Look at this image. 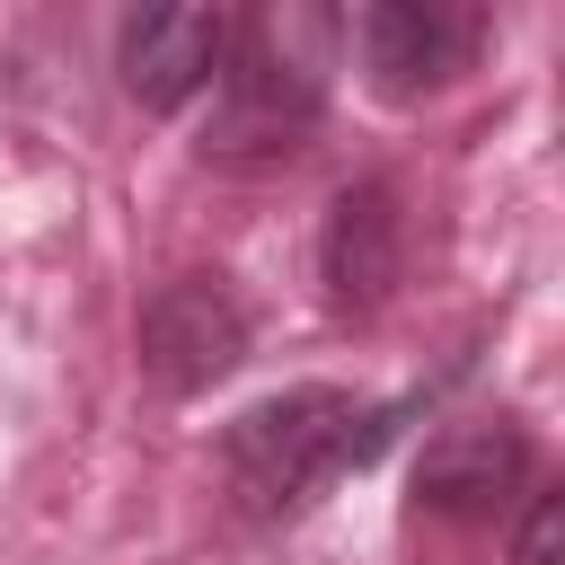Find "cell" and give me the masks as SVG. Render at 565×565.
Returning a JSON list of instances; mask_svg holds the SVG:
<instances>
[{"instance_id": "cell-1", "label": "cell", "mask_w": 565, "mask_h": 565, "mask_svg": "<svg viewBox=\"0 0 565 565\" xmlns=\"http://www.w3.org/2000/svg\"><path fill=\"white\" fill-rule=\"evenodd\" d=\"M397 424L380 406H362L353 388H282L265 406H247L230 433H221V477L238 494V512L256 521H291L309 512L344 468L380 459Z\"/></svg>"}, {"instance_id": "cell-2", "label": "cell", "mask_w": 565, "mask_h": 565, "mask_svg": "<svg viewBox=\"0 0 565 565\" xmlns=\"http://www.w3.org/2000/svg\"><path fill=\"white\" fill-rule=\"evenodd\" d=\"M335 35L380 106H424L477 62V26L441 0H335Z\"/></svg>"}, {"instance_id": "cell-3", "label": "cell", "mask_w": 565, "mask_h": 565, "mask_svg": "<svg viewBox=\"0 0 565 565\" xmlns=\"http://www.w3.org/2000/svg\"><path fill=\"white\" fill-rule=\"evenodd\" d=\"M247 362V309L230 300L221 274H177L141 300V371L168 397H194Z\"/></svg>"}, {"instance_id": "cell-4", "label": "cell", "mask_w": 565, "mask_h": 565, "mask_svg": "<svg viewBox=\"0 0 565 565\" xmlns=\"http://www.w3.org/2000/svg\"><path fill=\"white\" fill-rule=\"evenodd\" d=\"M115 71H124V97L150 115L194 106L221 79V0H132L115 35Z\"/></svg>"}, {"instance_id": "cell-5", "label": "cell", "mask_w": 565, "mask_h": 565, "mask_svg": "<svg viewBox=\"0 0 565 565\" xmlns=\"http://www.w3.org/2000/svg\"><path fill=\"white\" fill-rule=\"evenodd\" d=\"M530 477V433L503 415H459L415 459V512L433 521H494Z\"/></svg>"}, {"instance_id": "cell-6", "label": "cell", "mask_w": 565, "mask_h": 565, "mask_svg": "<svg viewBox=\"0 0 565 565\" xmlns=\"http://www.w3.org/2000/svg\"><path fill=\"white\" fill-rule=\"evenodd\" d=\"M318 274H327V300H335L344 318H371V309L397 291V274H406V212H397V194H388L380 177H362V185H344V194L327 203Z\"/></svg>"}, {"instance_id": "cell-7", "label": "cell", "mask_w": 565, "mask_h": 565, "mask_svg": "<svg viewBox=\"0 0 565 565\" xmlns=\"http://www.w3.org/2000/svg\"><path fill=\"white\" fill-rule=\"evenodd\" d=\"M230 79V106L212 115V132H203V150H221V159H247V150H300V132L318 124V88L300 79V71H274L265 53H247L238 71H221Z\"/></svg>"}, {"instance_id": "cell-8", "label": "cell", "mask_w": 565, "mask_h": 565, "mask_svg": "<svg viewBox=\"0 0 565 565\" xmlns=\"http://www.w3.org/2000/svg\"><path fill=\"white\" fill-rule=\"evenodd\" d=\"M556 521H565V494L539 486V494H530V521H521V539H512V565H556Z\"/></svg>"}]
</instances>
